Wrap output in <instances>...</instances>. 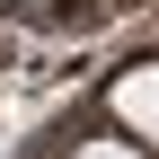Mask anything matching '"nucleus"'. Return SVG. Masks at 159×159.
<instances>
[{
  "instance_id": "f03ea898",
  "label": "nucleus",
  "mask_w": 159,
  "mask_h": 159,
  "mask_svg": "<svg viewBox=\"0 0 159 159\" xmlns=\"http://www.w3.org/2000/svg\"><path fill=\"white\" fill-rule=\"evenodd\" d=\"M71 159H142V150H133V142H80Z\"/></svg>"
},
{
  "instance_id": "f257e3e1",
  "label": "nucleus",
  "mask_w": 159,
  "mask_h": 159,
  "mask_svg": "<svg viewBox=\"0 0 159 159\" xmlns=\"http://www.w3.org/2000/svg\"><path fill=\"white\" fill-rule=\"evenodd\" d=\"M115 124L142 133V142H159V62H142V71L115 80Z\"/></svg>"
}]
</instances>
